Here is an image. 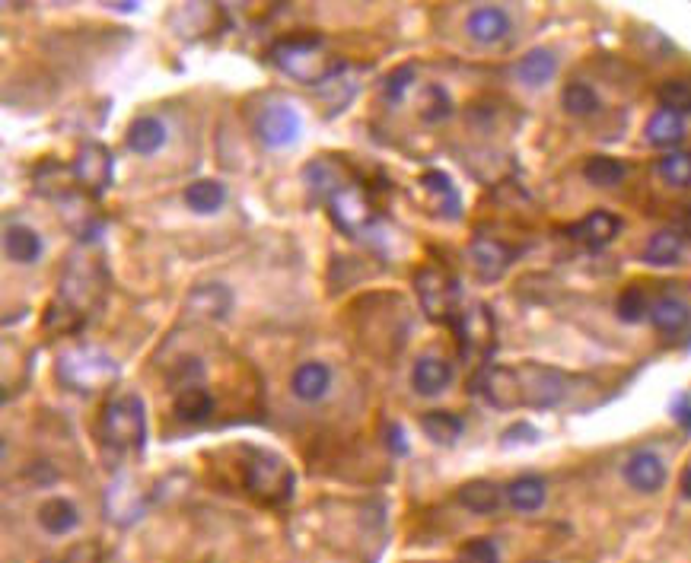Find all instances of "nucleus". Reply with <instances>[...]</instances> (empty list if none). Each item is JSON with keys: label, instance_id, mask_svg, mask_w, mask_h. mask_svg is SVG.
Here are the masks:
<instances>
[{"label": "nucleus", "instance_id": "obj_34", "mask_svg": "<svg viewBox=\"0 0 691 563\" xmlns=\"http://www.w3.org/2000/svg\"><path fill=\"white\" fill-rule=\"evenodd\" d=\"M306 182L313 185L319 195H325V201L335 195V191H341L344 185H351L348 179H344V169L335 166L332 160H316L306 166Z\"/></svg>", "mask_w": 691, "mask_h": 563}, {"label": "nucleus", "instance_id": "obj_37", "mask_svg": "<svg viewBox=\"0 0 691 563\" xmlns=\"http://www.w3.org/2000/svg\"><path fill=\"white\" fill-rule=\"evenodd\" d=\"M650 299L641 287H625L618 296V303H615V312H618V319L621 322H628V325H637V322H644L647 315H650Z\"/></svg>", "mask_w": 691, "mask_h": 563}, {"label": "nucleus", "instance_id": "obj_9", "mask_svg": "<svg viewBox=\"0 0 691 563\" xmlns=\"http://www.w3.org/2000/svg\"><path fill=\"white\" fill-rule=\"evenodd\" d=\"M255 134L265 147H290L300 137V115L284 102H274L255 118Z\"/></svg>", "mask_w": 691, "mask_h": 563}, {"label": "nucleus", "instance_id": "obj_1", "mask_svg": "<svg viewBox=\"0 0 691 563\" xmlns=\"http://www.w3.org/2000/svg\"><path fill=\"white\" fill-rule=\"evenodd\" d=\"M271 61L278 64L284 74L297 77L303 83H328L344 70L341 61H332L325 55L322 39H316V35H300V39L278 42L271 48Z\"/></svg>", "mask_w": 691, "mask_h": 563}, {"label": "nucleus", "instance_id": "obj_29", "mask_svg": "<svg viewBox=\"0 0 691 563\" xmlns=\"http://www.w3.org/2000/svg\"><path fill=\"white\" fill-rule=\"evenodd\" d=\"M421 430L434 439L437 446H453L456 439L462 436L465 424H462V417L453 414V411H427L421 417Z\"/></svg>", "mask_w": 691, "mask_h": 563}, {"label": "nucleus", "instance_id": "obj_23", "mask_svg": "<svg viewBox=\"0 0 691 563\" xmlns=\"http://www.w3.org/2000/svg\"><path fill=\"white\" fill-rule=\"evenodd\" d=\"M4 249L16 261V265H32L42 255V239L36 230H29L23 223H10L4 233Z\"/></svg>", "mask_w": 691, "mask_h": 563}, {"label": "nucleus", "instance_id": "obj_15", "mask_svg": "<svg viewBox=\"0 0 691 563\" xmlns=\"http://www.w3.org/2000/svg\"><path fill=\"white\" fill-rule=\"evenodd\" d=\"M328 389H332V369H328V363H322V360H309V363H300L297 369H293V376H290V392L297 395L300 401L313 404V401L325 398Z\"/></svg>", "mask_w": 691, "mask_h": 563}, {"label": "nucleus", "instance_id": "obj_16", "mask_svg": "<svg viewBox=\"0 0 691 563\" xmlns=\"http://www.w3.org/2000/svg\"><path fill=\"white\" fill-rule=\"evenodd\" d=\"M465 32H469L478 45H497L500 39H507L510 16L500 7H478L469 13V20H465Z\"/></svg>", "mask_w": 691, "mask_h": 563}, {"label": "nucleus", "instance_id": "obj_4", "mask_svg": "<svg viewBox=\"0 0 691 563\" xmlns=\"http://www.w3.org/2000/svg\"><path fill=\"white\" fill-rule=\"evenodd\" d=\"M243 481L249 494L265 503H284L293 494V484H297L293 471L278 455H268V452H255V459L246 462Z\"/></svg>", "mask_w": 691, "mask_h": 563}, {"label": "nucleus", "instance_id": "obj_30", "mask_svg": "<svg viewBox=\"0 0 691 563\" xmlns=\"http://www.w3.org/2000/svg\"><path fill=\"white\" fill-rule=\"evenodd\" d=\"M459 503L469 509V513L488 516L500 506V487L491 481H469L459 487Z\"/></svg>", "mask_w": 691, "mask_h": 563}, {"label": "nucleus", "instance_id": "obj_19", "mask_svg": "<svg viewBox=\"0 0 691 563\" xmlns=\"http://www.w3.org/2000/svg\"><path fill=\"white\" fill-rule=\"evenodd\" d=\"M449 382H453V369L440 357H421L411 369V385L418 395H440Z\"/></svg>", "mask_w": 691, "mask_h": 563}, {"label": "nucleus", "instance_id": "obj_21", "mask_svg": "<svg viewBox=\"0 0 691 563\" xmlns=\"http://www.w3.org/2000/svg\"><path fill=\"white\" fill-rule=\"evenodd\" d=\"M685 252V239L676 230H660L653 233L644 245V261L653 268H669V265H679V258Z\"/></svg>", "mask_w": 691, "mask_h": 563}, {"label": "nucleus", "instance_id": "obj_38", "mask_svg": "<svg viewBox=\"0 0 691 563\" xmlns=\"http://www.w3.org/2000/svg\"><path fill=\"white\" fill-rule=\"evenodd\" d=\"M656 99H660L663 109L676 112V115H688L691 112V83L685 80H666L660 83V90H656Z\"/></svg>", "mask_w": 691, "mask_h": 563}, {"label": "nucleus", "instance_id": "obj_14", "mask_svg": "<svg viewBox=\"0 0 691 563\" xmlns=\"http://www.w3.org/2000/svg\"><path fill=\"white\" fill-rule=\"evenodd\" d=\"M625 481L641 494H656L666 484V465L656 452L637 449L625 465Z\"/></svg>", "mask_w": 691, "mask_h": 563}, {"label": "nucleus", "instance_id": "obj_24", "mask_svg": "<svg viewBox=\"0 0 691 563\" xmlns=\"http://www.w3.org/2000/svg\"><path fill=\"white\" fill-rule=\"evenodd\" d=\"M77 506L71 500L64 497H51L39 506V525L48 532V535H67L77 529Z\"/></svg>", "mask_w": 691, "mask_h": 563}, {"label": "nucleus", "instance_id": "obj_39", "mask_svg": "<svg viewBox=\"0 0 691 563\" xmlns=\"http://www.w3.org/2000/svg\"><path fill=\"white\" fill-rule=\"evenodd\" d=\"M449 112H453V99L446 96L443 86L430 83L424 90V96H421V118L430 121V125H437V121L449 118Z\"/></svg>", "mask_w": 691, "mask_h": 563}, {"label": "nucleus", "instance_id": "obj_11", "mask_svg": "<svg viewBox=\"0 0 691 563\" xmlns=\"http://www.w3.org/2000/svg\"><path fill=\"white\" fill-rule=\"evenodd\" d=\"M478 392L485 395L494 408L500 411H510V408H520L523 398H520V379H516V366H491L481 373L478 379Z\"/></svg>", "mask_w": 691, "mask_h": 563}, {"label": "nucleus", "instance_id": "obj_27", "mask_svg": "<svg viewBox=\"0 0 691 563\" xmlns=\"http://www.w3.org/2000/svg\"><path fill=\"white\" fill-rule=\"evenodd\" d=\"M421 188L437 201V210L443 217H459V195H456L453 179H449L446 172H440V169L424 172L421 175Z\"/></svg>", "mask_w": 691, "mask_h": 563}, {"label": "nucleus", "instance_id": "obj_41", "mask_svg": "<svg viewBox=\"0 0 691 563\" xmlns=\"http://www.w3.org/2000/svg\"><path fill=\"white\" fill-rule=\"evenodd\" d=\"M462 563H500V551L491 538H472L459 554Z\"/></svg>", "mask_w": 691, "mask_h": 563}, {"label": "nucleus", "instance_id": "obj_20", "mask_svg": "<svg viewBox=\"0 0 691 563\" xmlns=\"http://www.w3.org/2000/svg\"><path fill=\"white\" fill-rule=\"evenodd\" d=\"M172 414H176L182 424H204V420L214 414V398L204 385H185L176 395V401H172Z\"/></svg>", "mask_w": 691, "mask_h": 563}, {"label": "nucleus", "instance_id": "obj_42", "mask_svg": "<svg viewBox=\"0 0 691 563\" xmlns=\"http://www.w3.org/2000/svg\"><path fill=\"white\" fill-rule=\"evenodd\" d=\"M402 430L399 427H389V446L395 449V452H405V443H402Z\"/></svg>", "mask_w": 691, "mask_h": 563}, {"label": "nucleus", "instance_id": "obj_6", "mask_svg": "<svg viewBox=\"0 0 691 563\" xmlns=\"http://www.w3.org/2000/svg\"><path fill=\"white\" fill-rule=\"evenodd\" d=\"M414 290H418V299H421V309L430 315L434 322H446L453 319L456 322V299H459V290H456V280L449 277L446 271L440 268H421L418 274H414Z\"/></svg>", "mask_w": 691, "mask_h": 563}, {"label": "nucleus", "instance_id": "obj_43", "mask_svg": "<svg viewBox=\"0 0 691 563\" xmlns=\"http://www.w3.org/2000/svg\"><path fill=\"white\" fill-rule=\"evenodd\" d=\"M682 494H685V497L691 500V465H688V468L682 471Z\"/></svg>", "mask_w": 691, "mask_h": 563}, {"label": "nucleus", "instance_id": "obj_25", "mask_svg": "<svg viewBox=\"0 0 691 563\" xmlns=\"http://www.w3.org/2000/svg\"><path fill=\"white\" fill-rule=\"evenodd\" d=\"M545 494H548L545 481L535 478V474H523V478L507 484V503L516 509V513H535V509H542Z\"/></svg>", "mask_w": 691, "mask_h": 563}, {"label": "nucleus", "instance_id": "obj_35", "mask_svg": "<svg viewBox=\"0 0 691 563\" xmlns=\"http://www.w3.org/2000/svg\"><path fill=\"white\" fill-rule=\"evenodd\" d=\"M561 105L567 109V115H577V118H586V115H596L599 112V96L590 83H567L564 93H561Z\"/></svg>", "mask_w": 691, "mask_h": 563}, {"label": "nucleus", "instance_id": "obj_13", "mask_svg": "<svg viewBox=\"0 0 691 563\" xmlns=\"http://www.w3.org/2000/svg\"><path fill=\"white\" fill-rule=\"evenodd\" d=\"M456 331H459V344H462V354L465 357H481L485 350L491 347V338H494V325H491V315L488 309H469V312H462L456 315Z\"/></svg>", "mask_w": 691, "mask_h": 563}, {"label": "nucleus", "instance_id": "obj_32", "mask_svg": "<svg viewBox=\"0 0 691 563\" xmlns=\"http://www.w3.org/2000/svg\"><path fill=\"white\" fill-rule=\"evenodd\" d=\"M625 175H628L625 163L615 160V156H590L583 166V179L596 188H615V185H621Z\"/></svg>", "mask_w": 691, "mask_h": 563}, {"label": "nucleus", "instance_id": "obj_8", "mask_svg": "<svg viewBox=\"0 0 691 563\" xmlns=\"http://www.w3.org/2000/svg\"><path fill=\"white\" fill-rule=\"evenodd\" d=\"M328 210H332L335 223L344 233H364L373 223V204L367 198V191L354 182L344 185L341 191H335V195L328 198Z\"/></svg>", "mask_w": 691, "mask_h": 563}, {"label": "nucleus", "instance_id": "obj_3", "mask_svg": "<svg viewBox=\"0 0 691 563\" xmlns=\"http://www.w3.org/2000/svg\"><path fill=\"white\" fill-rule=\"evenodd\" d=\"M58 379L74 392H102L118 382V363L99 347H71L58 357Z\"/></svg>", "mask_w": 691, "mask_h": 563}, {"label": "nucleus", "instance_id": "obj_2", "mask_svg": "<svg viewBox=\"0 0 691 563\" xmlns=\"http://www.w3.org/2000/svg\"><path fill=\"white\" fill-rule=\"evenodd\" d=\"M99 439L109 449H141L147 439V411L137 395H118L102 404L99 414Z\"/></svg>", "mask_w": 691, "mask_h": 563}, {"label": "nucleus", "instance_id": "obj_28", "mask_svg": "<svg viewBox=\"0 0 691 563\" xmlns=\"http://www.w3.org/2000/svg\"><path fill=\"white\" fill-rule=\"evenodd\" d=\"M227 201V188L214 179H195L192 185L185 188V204L195 210V214H217Z\"/></svg>", "mask_w": 691, "mask_h": 563}, {"label": "nucleus", "instance_id": "obj_5", "mask_svg": "<svg viewBox=\"0 0 691 563\" xmlns=\"http://www.w3.org/2000/svg\"><path fill=\"white\" fill-rule=\"evenodd\" d=\"M516 379H520V398L529 408H555L567 395V376L561 369H551L542 363L516 366Z\"/></svg>", "mask_w": 691, "mask_h": 563}, {"label": "nucleus", "instance_id": "obj_7", "mask_svg": "<svg viewBox=\"0 0 691 563\" xmlns=\"http://www.w3.org/2000/svg\"><path fill=\"white\" fill-rule=\"evenodd\" d=\"M74 179L86 188V191H93V195H99V191H106L112 185V172H115V160H112V153L96 144V140H86V144L77 150L74 156Z\"/></svg>", "mask_w": 691, "mask_h": 563}, {"label": "nucleus", "instance_id": "obj_31", "mask_svg": "<svg viewBox=\"0 0 691 563\" xmlns=\"http://www.w3.org/2000/svg\"><path fill=\"white\" fill-rule=\"evenodd\" d=\"M650 319H653L656 331L679 334L688 325V306L682 303V299H676V296H663V299H656V303H653Z\"/></svg>", "mask_w": 691, "mask_h": 563}, {"label": "nucleus", "instance_id": "obj_17", "mask_svg": "<svg viewBox=\"0 0 691 563\" xmlns=\"http://www.w3.org/2000/svg\"><path fill=\"white\" fill-rule=\"evenodd\" d=\"M621 233V220L609 210H593L574 226V239H580L590 249H606V245Z\"/></svg>", "mask_w": 691, "mask_h": 563}, {"label": "nucleus", "instance_id": "obj_22", "mask_svg": "<svg viewBox=\"0 0 691 563\" xmlns=\"http://www.w3.org/2000/svg\"><path fill=\"white\" fill-rule=\"evenodd\" d=\"M682 137H685V118L676 115V112H669V109H656L647 121V140L653 147H679L682 144Z\"/></svg>", "mask_w": 691, "mask_h": 563}, {"label": "nucleus", "instance_id": "obj_18", "mask_svg": "<svg viewBox=\"0 0 691 563\" xmlns=\"http://www.w3.org/2000/svg\"><path fill=\"white\" fill-rule=\"evenodd\" d=\"M125 140H128L131 153L153 156V153H160L163 144H166V125L160 118H153V115H141V118H134L128 125Z\"/></svg>", "mask_w": 691, "mask_h": 563}, {"label": "nucleus", "instance_id": "obj_36", "mask_svg": "<svg viewBox=\"0 0 691 563\" xmlns=\"http://www.w3.org/2000/svg\"><path fill=\"white\" fill-rule=\"evenodd\" d=\"M656 172H660V179L672 188H685L691 185V153L688 150H676V153H666L660 163H656Z\"/></svg>", "mask_w": 691, "mask_h": 563}, {"label": "nucleus", "instance_id": "obj_26", "mask_svg": "<svg viewBox=\"0 0 691 563\" xmlns=\"http://www.w3.org/2000/svg\"><path fill=\"white\" fill-rule=\"evenodd\" d=\"M555 70H558V61L548 48H532L520 58V64H516V77H520L526 86H545L551 77H555Z\"/></svg>", "mask_w": 691, "mask_h": 563}, {"label": "nucleus", "instance_id": "obj_12", "mask_svg": "<svg viewBox=\"0 0 691 563\" xmlns=\"http://www.w3.org/2000/svg\"><path fill=\"white\" fill-rule=\"evenodd\" d=\"M513 249H507L504 242H497V239H488V236H481L469 245V261H472V271L481 277V280H500L507 274V268L513 265Z\"/></svg>", "mask_w": 691, "mask_h": 563}, {"label": "nucleus", "instance_id": "obj_33", "mask_svg": "<svg viewBox=\"0 0 691 563\" xmlns=\"http://www.w3.org/2000/svg\"><path fill=\"white\" fill-rule=\"evenodd\" d=\"M83 325V312L71 303V299H51V306L45 309V331L51 334H74Z\"/></svg>", "mask_w": 691, "mask_h": 563}, {"label": "nucleus", "instance_id": "obj_40", "mask_svg": "<svg viewBox=\"0 0 691 563\" xmlns=\"http://www.w3.org/2000/svg\"><path fill=\"white\" fill-rule=\"evenodd\" d=\"M411 83H414V67H411V64L395 67L392 74H386V80H383V96H386L389 102H402Z\"/></svg>", "mask_w": 691, "mask_h": 563}, {"label": "nucleus", "instance_id": "obj_10", "mask_svg": "<svg viewBox=\"0 0 691 563\" xmlns=\"http://www.w3.org/2000/svg\"><path fill=\"white\" fill-rule=\"evenodd\" d=\"M230 309H233V293L223 284H201L185 299V315L195 322H220L227 319Z\"/></svg>", "mask_w": 691, "mask_h": 563}]
</instances>
